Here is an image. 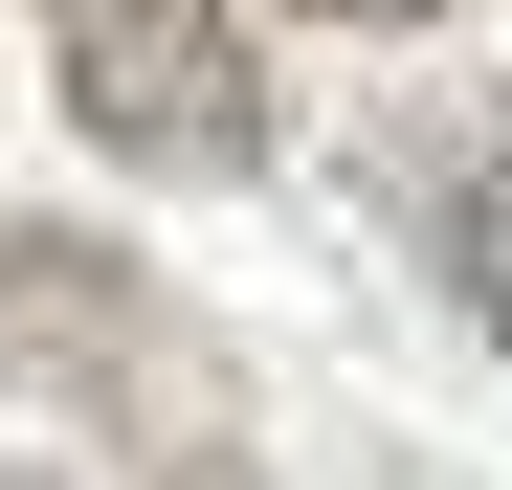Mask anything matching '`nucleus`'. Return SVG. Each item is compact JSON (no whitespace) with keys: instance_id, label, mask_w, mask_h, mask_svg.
<instances>
[{"instance_id":"1","label":"nucleus","mask_w":512,"mask_h":490,"mask_svg":"<svg viewBox=\"0 0 512 490\" xmlns=\"http://www.w3.org/2000/svg\"><path fill=\"white\" fill-rule=\"evenodd\" d=\"M0 401H45V424L112 446L134 490H268L245 357L134 268L112 223H23V201H0Z\"/></svg>"},{"instance_id":"2","label":"nucleus","mask_w":512,"mask_h":490,"mask_svg":"<svg viewBox=\"0 0 512 490\" xmlns=\"http://www.w3.org/2000/svg\"><path fill=\"white\" fill-rule=\"evenodd\" d=\"M45 67L134 179H268V67L223 0H45Z\"/></svg>"},{"instance_id":"3","label":"nucleus","mask_w":512,"mask_h":490,"mask_svg":"<svg viewBox=\"0 0 512 490\" xmlns=\"http://www.w3.org/2000/svg\"><path fill=\"white\" fill-rule=\"evenodd\" d=\"M401 245L446 268V312H468V335H512V112L401 134Z\"/></svg>"},{"instance_id":"4","label":"nucleus","mask_w":512,"mask_h":490,"mask_svg":"<svg viewBox=\"0 0 512 490\" xmlns=\"http://www.w3.org/2000/svg\"><path fill=\"white\" fill-rule=\"evenodd\" d=\"M312 23H423V0H312Z\"/></svg>"}]
</instances>
